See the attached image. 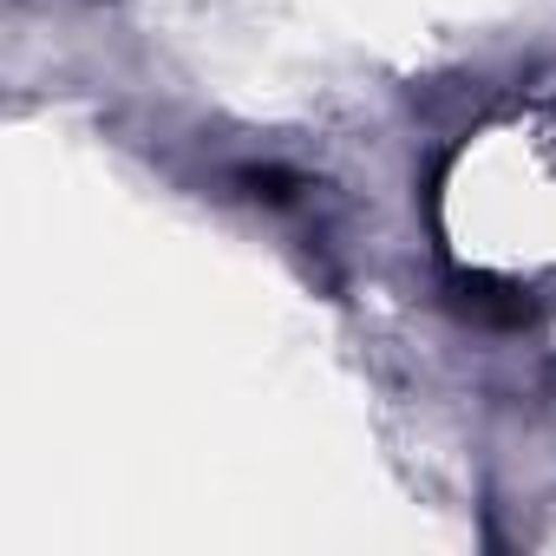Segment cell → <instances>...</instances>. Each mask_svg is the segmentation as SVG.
<instances>
[{
	"label": "cell",
	"instance_id": "cell-1",
	"mask_svg": "<svg viewBox=\"0 0 556 556\" xmlns=\"http://www.w3.org/2000/svg\"><path fill=\"white\" fill-rule=\"evenodd\" d=\"M465 308L478 315V321H530V302L510 289V282H491V275H465Z\"/></svg>",
	"mask_w": 556,
	"mask_h": 556
}]
</instances>
